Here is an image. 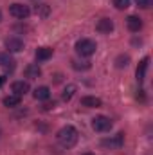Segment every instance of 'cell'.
<instances>
[{
    "instance_id": "cell-1",
    "label": "cell",
    "mask_w": 153,
    "mask_h": 155,
    "mask_svg": "<svg viewBox=\"0 0 153 155\" xmlns=\"http://www.w3.org/2000/svg\"><path fill=\"white\" fill-rule=\"evenodd\" d=\"M58 141H60L61 146L72 148L77 143V130L74 126H63V128L58 132Z\"/></svg>"
},
{
    "instance_id": "cell-2",
    "label": "cell",
    "mask_w": 153,
    "mask_h": 155,
    "mask_svg": "<svg viewBox=\"0 0 153 155\" xmlns=\"http://www.w3.org/2000/svg\"><path fill=\"white\" fill-rule=\"evenodd\" d=\"M96 49H97L96 41H94V40H88V38H83L76 43V52L79 56H85V58L92 56V54L96 52Z\"/></svg>"
},
{
    "instance_id": "cell-3",
    "label": "cell",
    "mask_w": 153,
    "mask_h": 155,
    "mask_svg": "<svg viewBox=\"0 0 153 155\" xmlns=\"http://www.w3.org/2000/svg\"><path fill=\"white\" fill-rule=\"evenodd\" d=\"M92 128L96 132H108L112 130V121L106 116H96L92 119Z\"/></svg>"
},
{
    "instance_id": "cell-4",
    "label": "cell",
    "mask_w": 153,
    "mask_h": 155,
    "mask_svg": "<svg viewBox=\"0 0 153 155\" xmlns=\"http://www.w3.org/2000/svg\"><path fill=\"white\" fill-rule=\"evenodd\" d=\"M29 7L27 5H24V4H13L11 7H9V15L11 16H15V18H18V20H24V18H27L29 16Z\"/></svg>"
},
{
    "instance_id": "cell-5",
    "label": "cell",
    "mask_w": 153,
    "mask_h": 155,
    "mask_svg": "<svg viewBox=\"0 0 153 155\" xmlns=\"http://www.w3.org/2000/svg\"><path fill=\"white\" fill-rule=\"evenodd\" d=\"M0 67H2L5 72H13L15 67H16V61H15V58L9 56V54H0Z\"/></svg>"
},
{
    "instance_id": "cell-6",
    "label": "cell",
    "mask_w": 153,
    "mask_h": 155,
    "mask_svg": "<svg viewBox=\"0 0 153 155\" xmlns=\"http://www.w3.org/2000/svg\"><path fill=\"white\" fill-rule=\"evenodd\" d=\"M5 47L9 49V52H20L24 49V41L18 36H9L5 40Z\"/></svg>"
},
{
    "instance_id": "cell-7",
    "label": "cell",
    "mask_w": 153,
    "mask_h": 155,
    "mask_svg": "<svg viewBox=\"0 0 153 155\" xmlns=\"http://www.w3.org/2000/svg\"><path fill=\"white\" fill-rule=\"evenodd\" d=\"M122 143H124V134H117V135L110 137V139L101 141V144H103V146H106V148H121V146H122Z\"/></svg>"
},
{
    "instance_id": "cell-8",
    "label": "cell",
    "mask_w": 153,
    "mask_h": 155,
    "mask_svg": "<svg viewBox=\"0 0 153 155\" xmlns=\"http://www.w3.org/2000/svg\"><path fill=\"white\" fill-rule=\"evenodd\" d=\"M96 29H97L101 35H110V33L114 31V22H112L110 18H101V20L97 22Z\"/></svg>"
},
{
    "instance_id": "cell-9",
    "label": "cell",
    "mask_w": 153,
    "mask_h": 155,
    "mask_svg": "<svg viewBox=\"0 0 153 155\" xmlns=\"http://www.w3.org/2000/svg\"><path fill=\"white\" fill-rule=\"evenodd\" d=\"M11 90H13V94H16V96H25L27 92H29V83L27 81H15L13 85H11Z\"/></svg>"
},
{
    "instance_id": "cell-10",
    "label": "cell",
    "mask_w": 153,
    "mask_h": 155,
    "mask_svg": "<svg viewBox=\"0 0 153 155\" xmlns=\"http://www.w3.org/2000/svg\"><path fill=\"white\" fill-rule=\"evenodd\" d=\"M126 25H128V29L132 31V33H139L141 29H142V20L139 18V16H128L126 18Z\"/></svg>"
},
{
    "instance_id": "cell-11",
    "label": "cell",
    "mask_w": 153,
    "mask_h": 155,
    "mask_svg": "<svg viewBox=\"0 0 153 155\" xmlns=\"http://www.w3.org/2000/svg\"><path fill=\"white\" fill-rule=\"evenodd\" d=\"M81 105L88 107V108H97V107H101V99L96 96H85V97H81Z\"/></svg>"
},
{
    "instance_id": "cell-12",
    "label": "cell",
    "mask_w": 153,
    "mask_h": 155,
    "mask_svg": "<svg viewBox=\"0 0 153 155\" xmlns=\"http://www.w3.org/2000/svg\"><path fill=\"white\" fill-rule=\"evenodd\" d=\"M25 76L29 78V79H36V78L41 76V69H40L36 63H31V65L25 67Z\"/></svg>"
},
{
    "instance_id": "cell-13",
    "label": "cell",
    "mask_w": 153,
    "mask_h": 155,
    "mask_svg": "<svg viewBox=\"0 0 153 155\" xmlns=\"http://www.w3.org/2000/svg\"><path fill=\"white\" fill-rule=\"evenodd\" d=\"M52 52H54V51H52L50 47H40L38 51H36V60H38V61H47V60L52 56Z\"/></svg>"
},
{
    "instance_id": "cell-14",
    "label": "cell",
    "mask_w": 153,
    "mask_h": 155,
    "mask_svg": "<svg viewBox=\"0 0 153 155\" xmlns=\"http://www.w3.org/2000/svg\"><path fill=\"white\" fill-rule=\"evenodd\" d=\"M148 65H150V58H144L139 67H137V79L139 81H144V76H146V71H148Z\"/></svg>"
},
{
    "instance_id": "cell-15",
    "label": "cell",
    "mask_w": 153,
    "mask_h": 155,
    "mask_svg": "<svg viewBox=\"0 0 153 155\" xmlns=\"http://www.w3.org/2000/svg\"><path fill=\"white\" fill-rule=\"evenodd\" d=\"M34 97H36L38 101H47V99L50 97V90H49V87H38V88L34 90Z\"/></svg>"
},
{
    "instance_id": "cell-16",
    "label": "cell",
    "mask_w": 153,
    "mask_h": 155,
    "mask_svg": "<svg viewBox=\"0 0 153 155\" xmlns=\"http://www.w3.org/2000/svg\"><path fill=\"white\" fill-rule=\"evenodd\" d=\"M20 101H22V97H20V96H16V94H11V96L4 97V105H5L7 108H15V107H18V105H20Z\"/></svg>"
},
{
    "instance_id": "cell-17",
    "label": "cell",
    "mask_w": 153,
    "mask_h": 155,
    "mask_svg": "<svg viewBox=\"0 0 153 155\" xmlns=\"http://www.w3.org/2000/svg\"><path fill=\"white\" fill-rule=\"evenodd\" d=\"M74 92H76V85H69L65 90H63V94H61V97L65 99V101H69L72 96H74Z\"/></svg>"
},
{
    "instance_id": "cell-18",
    "label": "cell",
    "mask_w": 153,
    "mask_h": 155,
    "mask_svg": "<svg viewBox=\"0 0 153 155\" xmlns=\"http://www.w3.org/2000/svg\"><path fill=\"white\" fill-rule=\"evenodd\" d=\"M130 63V58L128 56H119L117 60H115V65H117V69H122V67H126Z\"/></svg>"
},
{
    "instance_id": "cell-19",
    "label": "cell",
    "mask_w": 153,
    "mask_h": 155,
    "mask_svg": "<svg viewBox=\"0 0 153 155\" xmlns=\"http://www.w3.org/2000/svg\"><path fill=\"white\" fill-rule=\"evenodd\" d=\"M36 15H40V16H47V15H49V5H47V4L36 5Z\"/></svg>"
},
{
    "instance_id": "cell-20",
    "label": "cell",
    "mask_w": 153,
    "mask_h": 155,
    "mask_svg": "<svg viewBox=\"0 0 153 155\" xmlns=\"http://www.w3.org/2000/svg\"><path fill=\"white\" fill-rule=\"evenodd\" d=\"M114 5L117 7V9H126L128 5H130V0H114Z\"/></svg>"
},
{
    "instance_id": "cell-21",
    "label": "cell",
    "mask_w": 153,
    "mask_h": 155,
    "mask_svg": "<svg viewBox=\"0 0 153 155\" xmlns=\"http://www.w3.org/2000/svg\"><path fill=\"white\" fill-rule=\"evenodd\" d=\"M135 2H137V5L142 7V9H148V7L153 5V0H135Z\"/></svg>"
},
{
    "instance_id": "cell-22",
    "label": "cell",
    "mask_w": 153,
    "mask_h": 155,
    "mask_svg": "<svg viewBox=\"0 0 153 155\" xmlns=\"http://www.w3.org/2000/svg\"><path fill=\"white\" fill-rule=\"evenodd\" d=\"M4 83H5V78H4V76H0V87H2Z\"/></svg>"
},
{
    "instance_id": "cell-23",
    "label": "cell",
    "mask_w": 153,
    "mask_h": 155,
    "mask_svg": "<svg viewBox=\"0 0 153 155\" xmlns=\"http://www.w3.org/2000/svg\"><path fill=\"white\" fill-rule=\"evenodd\" d=\"M85 155H94V153H85Z\"/></svg>"
},
{
    "instance_id": "cell-24",
    "label": "cell",
    "mask_w": 153,
    "mask_h": 155,
    "mask_svg": "<svg viewBox=\"0 0 153 155\" xmlns=\"http://www.w3.org/2000/svg\"><path fill=\"white\" fill-rule=\"evenodd\" d=\"M0 20H2V13H0Z\"/></svg>"
}]
</instances>
